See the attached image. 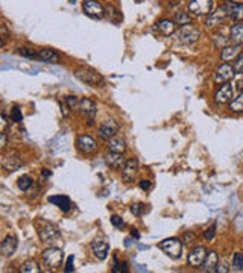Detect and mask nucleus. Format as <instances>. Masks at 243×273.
I'll return each mask as SVG.
<instances>
[{
	"instance_id": "nucleus-1",
	"label": "nucleus",
	"mask_w": 243,
	"mask_h": 273,
	"mask_svg": "<svg viewBox=\"0 0 243 273\" xmlns=\"http://www.w3.org/2000/svg\"><path fill=\"white\" fill-rule=\"evenodd\" d=\"M75 76H76L81 82H84V84H87V85H90V87H101V85L104 84L102 76H101L96 70L88 68V67H79V68H76V70H75Z\"/></svg>"
},
{
	"instance_id": "nucleus-2",
	"label": "nucleus",
	"mask_w": 243,
	"mask_h": 273,
	"mask_svg": "<svg viewBox=\"0 0 243 273\" xmlns=\"http://www.w3.org/2000/svg\"><path fill=\"white\" fill-rule=\"evenodd\" d=\"M41 258H43V263L51 267V269H60L61 264H62V260H64V252L58 249V247H49L46 249L43 254H41Z\"/></svg>"
},
{
	"instance_id": "nucleus-3",
	"label": "nucleus",
	"mask_w": 243,
	"mask_h": 273,
	"mask_svg": "<svg viewBox=\"0 0 243 273\" xmlns=\"http://www.w3.org/2000/svg\"><path fill=\"white\" fill-rule=\"evenodd\" d=\"M199 37H201L199 29H198V28H193V26H188V24L181 26V29L177 31V38H178V41L182 43V44H187V46L195 44V43L199 40Z\"/></svg>"
},
{
	"instance_id": "nucleus-4",
	"label": "nucleus",
	"mask_w": 243,
	"mask_h": 273,
	"mask_svg": "<svg viewBox=\"0 0 243 273\" xmlns=\"http://www.w3.org/2000/svg\"><path fill=\"white\" fill-rule=\"evenodd\" d=\"M158 246H160V249H161L167 257H171V258H174V260H177V258L181 257L182 243L178 238H166V240H163Z\"/></svg>"
},
{
	"instance_id": "nucleus-5",
	"label": "nucleus",
	"mask_w": 243,
	"mask_h": 273,
	"mask_svg": "<svg viewBox=\"0 0 243 273\" xmlns=\"http://www.w3.org/2000/svg\"><path fill=\"white\" fill-rule=\"evenodd\" d=\"M38 235L43 243H54L60 240V231L55 225L52 223H40L38 226Z\"/></svg>"
},
{
	"instance_id": "nucleus-6",
	"label": "nucleus",
	"mask_w": 243,
	"mask_h": 273,
	"mask_svg": "<svg viewBox=\"0 0 243 273\" xmlns=\"http://www.w3.org/2000/svg\"><path fill=\"white\" fill-rule=\"evenodd\" d=\"M82 9H84L85 15H88L91 18H104L105 12H107L105 8L98 0H84Z\"/></svg>"
},
{
	"instance_id": "nucleus-7",
	"label": "nucleus",
	"mask_w": 243,
	"mask_h": 273,
	"mask_svg": "<svg viewBox=\"0 0 243 273\" xmlns=\"http://www.w3.org/2000/svg\"><path fill=\"white\" fill-rule=\"evenodd\" d=\"M119 132V123L113 118L105 120L101 128H99V138L104 141H110L113 137H116V134Z\"/></svg>"
},
{
	"instance_id": "nucleus-8",
	"label": "nucleus",
	"mask_w": 243,
	"mask_h": 273,
	"mask_svg": "<svg viewBox=\"0 0 243 273\" xmlns=\"http://www.w3.org/2000/svg\"><path fill=\"white\" fill-rule=\"evenodd\" d=\"M213 0H190L188 11L193 15H208L211 12Z\"/></svg>"
},
{
	"instance_id": "nucleus-9",
	"label": "nucleus",
	"mask_w": 243,
	"mask_h": 273,
	"mask_svg": "<svg viewBox=\"0 0 243 273\" xmlns=\"http://www.w3.org/2000/svg\"><path fill=\"white\" fill-rule=\"evenodd\" d=\"M234 75H236V71H234V68H233V65H230L228 62H225V64H222L217 70H216V73H214V82L216 84H227V82H230L233 78H234Z\"/></svg>"
},
{
	"instance_id": "nucleus-10",
	"label": "nucleus",
	"mask_w": 243,
	"mask_h": 273,
	"mask_svg": "<svg viewBox=\"0 0 243 273\" xmlns=\"http://www.w3.org/2000/svg\"><path fill=\"white\" fill-rule=\"evenodd\" d=\"M76 146L85 155L96 154V151H98V144H96L94 138H91L90 135H79L76 140Z\"/></svg>"
},
{
	"instance_id": "nucleus-11",
	"label": "nucleus",
	"mask_w": 243,
	"mask_h": 273,
	"mask_svg": "<svg viewBox=\"0 0 243 273\" xmlns=\"http://www.w3.org/2000/svg\"><path fill=\"white\" fill-rule=\"evenodd\" d=\"M228 12L225 9V6H219L214 12H210L207 15V21H205V26L208 28H214V26H219L222 24L227 18H228Z\"/></svg>"
},
{
	"instance_id": "nucleus-12",
	"label": "nucleus",
	"mask_w": 243,
	"mask_h": 273,
	"mask_svg": "<svg viewBox=\"0 0 243 273\" xmlns=\"http://www.w3.org/2000/svg\"><path fill=\"white\" fill-rule=\"evenodd\" d=\"M78 109L88 118V126H93L94 115L98 112V105L93 101H90V99H81L79 101V108Z\"/></svg>"
},
{
	"instance_id": "nucleus-13",
	"label": "nucleus",
	"mask_w": 243,
	"mask_h": 273,
	"mask_svg": "<svg viewBox=\"0 0 243 273\" xmlns=\"http://www.w3.org/2000/svg\"><path fill=\"white\" fill-rule=\"evenodd\" d=\"M233 93H234V88L231 87L230 82L222 84V87L214 93V102L219 104V105L228 104L231 101V97H233Z\"/></svg>"
},
{
	"instance_id": "nucleus-14",
	"label": "nucleus",
	"mask_w": 243,
	"mask_h": 273,
	"mask_svg": "<svg viewBox=\"0 0 243 273\" xmlns=\"http://www.w3.org/2000/svg\"><path fill=\"white\" fill-rule=\"evenodd\" d=\"M205 257H207V249L202 247V246H199V247H195V249L190 252L187 261H188V264H190L191 267L198 269V267H201V266L204 264Z\"/></svg>"
},
{
	"instance_id": "nucleus-15",
	"label": "nucleus",
	"mask_w": 243,
	"mask_h": 273,
	"mask_svg": "<svg viewBox=\"0 0 243 273\" xmlns=\"http://www.w3.org/2000/svg\"><path fill=\"white\" fill-rule=\"evenodd\" d=\"M228 15L234 20V21H243V3H237L233 0H225L224 3Z\"/></svg>"
},
{
	"instance_id": "nucleus-16",
	"label": "nucleus",
	"mask_w": 243,
	"mask_h": 273,
	"mask_svg": "<svg viewBox=\"0 0 243 273\" xmlns=\"http://www.w3.org/2000/svg\"><path fill=\"white\" fill-rule=\"evenodd\" d=\"M137 171H138V161L135 158H129L126 160V163L121 168V176L126 182H131L137 176Z\"/></svg>"
},
{
	"instance_id": "nucleus-17",
	"label": "nucleus",
	"mask_w": 243,
	"mask_h": 273,
	"mask_svg": "<svg viewBox=\"0 0 243 273\" xmlns=\"http://www.w3.org/2000/svg\"><path fill=\"white\" fill-rule=\"evenodd\" d=\"M17 246H18V240H17V237H14V235H8V237L2 241L0 252H2L3 257H11V255L17 251Z\"/></svg>"
},
{
	"instance_id": "nucleus-18",
	"label": "nucleus",
	"mask_w": 243,
	"mask_h": 273,
	"mask_svg": "<svg viewBox=\"0 0 243 273\" xmlns=\"http://www.w3.org/2000/svg\"><path fill=\"white\" fill-rule=\"evenodd\" d=\"M105 163H107V165H110L111 168H114V170H121L125 163H126V160L123 158V154H117V152L110 151V152L105 154Z\"/></svg>"
},
{
	"instance_id": "nucleus-19",
	"label": "nucleus",
	"mask_w": 243,
	"mask_h": 273,
	"mask_svg": "<svg viewBox=\"0 0 243 273\" xmlns=\"http://www.w3.org/2000/svg\"><path fill=\"white\" fill-rule=\"evenodd\" d=\"M91 251H93V255L98 260H105L108 257V252H110V244L104 240H96L91 244Z\"/></svg>"
},
{
	"instance_id": "nucleus-20",
	"label": "nucleus",
	"mask_w": 243,
	"mask_h": 273,
	"mask_svg": "<svg viewBox=\"0 0 243 273\" xmlns=\"http://www.w3.org/2000/svg\"><path fill=\"white\" fill-rule=\"evenodd\" d=\"M240 54H242V46H239V44H231V46L222 47L221 58H222V61L228 62V61H234Z\"/></svg>"
},
{
	"instance_id": "nucleus-21",
	"label": "nucleus",
	"mask_w": 243,
	"mask_h": 273,
	"mask_svg": "<svg viewBox=\"0 0 243 273\" xmlns=\"http://www.w3.org/2000/svg\"><path fill=\"white\" fill-rule=\"evenodd\" d=\"M37 58L43 62H49V64H58L60 62V55L57 54L54 49H41L40 52H37Z\"/></svg>"
},
{
	"instance_id": "nucleus-22",
	"label": "nucleus",
	"mask_w": 243,
	"mask_h": 273,
	"mask_svg": "<svg viewBox=\"0 0 243 273\" xmlns=\"http://www.w3.org/2000/svg\"><path fill=\"white\" fill-rule=\"evenodd\" d=\"M217 264H219V255H217L214 251H211V252H208V254H207V257H205V261H204L202 267H204V270H205V272L211 273V272H216Z\"/></svg>"
},
{
	"instance_id": "nucleus-23",
	"label": "nucleus",
	"mask_w": 243,
	"mask_h": 273,
	"mask_svg": "<svg viewBox=\"0 0 243 273\" xmlns=\"http://www.w3.org/2000/svg\"><path fill=\"white\" fill-rule=\"evenodd\" d=\"M49 202H51V204H54V205H57L61 211H64V213H67V211L71 208V201H70L67 196H64V194L51 196V197H49Z\"/></svg>"
},
{
	"instance_id": "nucleus-24",
	"label": "nucleus",
	"mask_w": 243,
	"mask_h": 273,
	"mask_svg": "<svg viewBox=\"0 0 243 273\" xmlns=\"http://www.w3.org/2000/svg\"><path fill=\"white\" fill-rule=\"evenodd\" d=\"M2 165H3L6 170L14 171V170H17V168L21 165V161H20L18 155H15V154H12V152H11V154H8V155H5V157H3Z\"/></svg>"
},
{
	"instance_id": "nucleus-25",
	"label": "nucleus",
	"mask_w": 243,
	"mask_h": 273,
	"mask_svg": "<svg viewBox=\"0 0 243 273\" xmlns=\"http://www.w3.org/2000/svg\"><path fill=\"white\" fill-rule=\"evenodd\" d=\"M228 40H230L233 44H239V46H242L243 44V23L234 24V26L230 29V37H228Z\"/></svg>"
},
{
	"instance_id": "nucleus-26",
	"label": "nucleus",
	"mask_w": 243,
	"mask_h": 273,
	"mask_svg": "<svg viewBox=\"0 0 243 273\" xmlns=\"http://www.w3.org/2000/svg\"><path fill=\"white\" fill-rule=\"evenodd\" d=\"M157 29L163 34V35H172L177 31V23L172 20H160L157 23Z\"/></svg>"
},
{
	"instance_id": "nucleus-27",
	"label": "nucleus",
	"mask_w": 243,
	"mask_h": 273,
	"mask_svg": "<svg viewBox=\"0 0 243 273\" xmlns=\"http://www.w3.org/2000/svg\"><path fill=\"white\" fill-rule=\"evenodd\" d=\"M108 146H110V151L113 152H117V154H123L126 151V143L123 138L119 137H113L110 141H108Z\"/></svg>"
},
{
	"instance_id": "nucleus-28",
	"label": "nucleus",
	"mask_w": 243,
	"mask_h": 273,
	"mask_svg": "<svg viewBox=\"0 0 243 273\" xmlns=\"http://www.w3.org/2000/svg\"><path fill=\"white\" fill-rule=\"evenodd\" d=\"M20 272L21 273H40L41 272V269H40V266H38V263H37V261L29 260V261H26V263L20 267Z\"/></svg>"
},
{
	"instance_id": "nucleus-29",
	"label": "nucleus",
	"mask_w": 243,
	"mask_h": 273,
	"mask_svg": "<svg viewBox=\"0 0 243 273\" xmlns=\"http://www.w3.org/2000/svg\"><path fill=\"white\" fill-rule=\"evenodd\" d=\"M230 111L231 112H236V114H242L243 112V91L237 96L234 97L231 102H230Z\"/></svg>"
},
{
	"instance_id": "nucleus-30",
	"label": "nucleus",
	"mask_w": 243,
	"mask_h": 273,
	"mask_svg": "<svg viewBox=\"0 0 243 273\" xmlns=\"http://www.w3.org/2000/svg\"><path fill=\"white\" fill-rule=\"evenodd\" d=\"M175 23H177V24H181V26L190 24V23H191V15H190L188 12L180 11V12L175 14Z\"/></svg>"
},
{
	"instance_id": "nucleus-31",
	"label": "nucleus",
	"mask_w": 243,
	"mask_h": 273,
	"mask_svg": "<svg viewBox=\"0 0 243 273\" xmlns=\"http://www.w3.org/2000/svg\"><path fill=\"white\" fill-rule=\"evenodd\" d=\"M17 185L21 191H28L32 185H34V181L31 176H21L18 181H17Z\"/></svg>"
},
{
	"instance_id": "nucleus-32",
	"label": "nucleus",
	"mask_w": 243,
	"mask_h": 273,
	"mask_svg": "<svg viewBox=\"0 0 243 273\" xmlns=\"http://www.w3.org/2000/svg\"><path fill=\"white\" fill-rule=\"evenodd\" d=\"M233 269L236 272H242L243 270V255L239 252L234 254V257H233Z\"/></svg>"
},
{
	"instance_id": "nucleus-33",
	"label": "nucleus",
	"mask_w": 243,
	"mask_h": 273,
	"mask_svg": "<svg viewBox=\"0 0 243 273\" xmlns=\"http://www.w3.org/2000/svg\"><path fill=\"white\" fill-rule=\"evenodd\" d=\"M233 68H234V71H236L237 75H243V52L234 59Z\"/></svg>"
},
{
	"instance_id": "nucleus-34",
	"label": "nucleus",
	"mask_w": 243,
	"mask_h": 273,
	"mask_svg": "<svg viewBox=\"0 0 243 273\" xmlns=\"http://www.w3.org/2000/svg\"><path fill=\"white\" fill-rule=\"evenodd\" d=\"M65 104L70 109H78L79 108V99L76 96H67L65 97Z\"/></svg>"
},
{
	"instance_id": "nucleus-35",
	"label": "nucleus",
	"mask_w": 243,
	"mask_h": 273,
	"mask_svg": "<svg viewBox=\"0 0 243 273\" xmlns=\"http://www.w3.org/2000/svg\"><path fill=\"white\" fill-rule=\"evenodd\" d=\"M23 120V115H21V111L18 107H14L11 109V121H15V123H20Z\"/></svg>"
},
{
	"instance_id": "nucleus-36",
	"label": "nucleus",
	"mask_w": 243,
	"mask_h": 273,
	"mask_svg": "<svg viewBox=\"0 0 243 273\" xmlns=\"http://www.w3.org/2000/svg\"><path fill=\"white\" fill-rule=\"evenodd\" d=\"M113 272L119 273V272H128V264L126 263H119L117 258H114V266H113Z\"/></svg>"
},
{
	"instance_id": "nucleus-37",
	"label": "nucleus",
	"mask_w": 243,
	"mask_h": 273,
	"mask_svg": "<svg viewBox=\"0 0 243 273\" xmlns=\"http://www.w3.org/2000/svg\"><path fill=\"white\" fill-rule=\"evenodd\" d=\"M18 54L26 58H37V52L31 51L29 47H18Z\"/></svg>"
},
{
	"instance_id": "nucleus-38",
	"label": "nucleus",
	"mask_w": 243,
	"mask_h": 273,
	"mask_svg": "<svg viewBox=\"0 0 243 273\" xmlns=\"http://www.w3.org/2000/svg\"><path fill=\"white\" fill-rule=\"evenodd\" d=\"M143 210H144L143 204H134V205H131V213L135 214V216H140L143 213Z\"/></svg>"
},
{
	"instance_id": "nucleus-39",
	"label": "nucleus",
	"mask_w": 243,
	"mask_h": 273,
	"mask_svg": "<svg viewBox=\"0 0 243 273\" xmlns=\"http://www.w3.org/2000/svg\"><path fill=\"white\" fill-rule=\"evenodd\" d=\"M214 235H216V225H211V226L204 232V237H205L207 240H213Z\"/></svg>"
},
{
	"instance_id": "nucleus-40",
	"label": "nucleus",
	"mask_w": 243,
	"mask_h": 273,
	"mask_svg": "<svg viewBox=\"0 0 243 273\" xmlns=\"http://www.w3.org/2000/svg\"><path fill=\"white\" fill-rule=\"evenodd\" d=\"M105 11H108V15L114 17V21H119V20H120V14H119V11H117V9H114L113 6H107V9H105Z\"/></svg>"
},
{
	"instance_id": "nucleus-41",
	"label": "nucleus",
	"mask_w": 243,
	"mask_h": 273,
	"mask_svg": "<svg viewBox=\"0 0 243 273\" xmlns=\"http://www.w3.org/2000/svg\"><path fill=\"white\" fill-rule=\"evenodd\" d=\"M73 264H75V257H73V255H70V257H68V260H67V264H65V269H64V272H67V273L73 272V270H75Z\"/></svg>"
},
{
	"instance_id": "nucleus-42",
	"label": "nucleus",
	"mask_w": 243,
	"mask_h": 273,
	"mask_svg": "<svg viewBox=\"0 0 243 273\" xmlns=\"http://www.w3.org/2000/svg\"><path fill=\"white\" fill-rule=\"evenodd\" d=\"M111 223H113L116 228H119V229H121V228L125 226V221H123L119 216H113V217H111Z\"/></svg>"
},
{
	"instance_id": "nucleus-43",
	"label": "nucleus",
	"mask_w": 243,
	"mask_h": 273,
	"mask_svg": "<svg viewBox=\"0 0 243 273\" xmlns=\"http://www.w3.org/2000/svg\"><path fill=\"white\" fill-rule=\"evenodd\" d=\"M216 272L217 273H227V272H230V267H228L225 263H219V264H217V269H216Z\"/></svg>"
},
{
	"instance_id": "nucleus-44",
	"label": "nucleus",
	"mask_w": 243,
	"mask_h": 273,
	"mask_svg": "<svg viewBox=\"0 0 243 273\" xmlns=\"http://www.w3.org/2000/svg\"><path fill=\"white\" fill-rule=\"evenodd\" d=\"M6 38H8V31H6V26L2 24V44L6 43Z\"/></svg>"
},
{
	"instance_id": "nucleus-45",
	"label": "nucleus",
	"mask_w": 243,
	"mask_h": 273,
	"mask_svg": "<svg viewBox=\"0 0 243 273\" xmlns=\"http://www.w3.org/2000/svg\"><path fill=\"white\" fill-rule=\"evenodd\" d=\"M140 188L141 190H149L151 188V181H146V179L140 181Z\"/></svg>"
},
{
	"instance_id": "nucleus-46",
	"label": "nucleus",
	"mask_w": 243,
	"mask_h": 273,
	"mask_svg": "<svg viewBox=\"0 0 243 273\" xmlns=\"http://www.w3.org/2000/svg\"><path fill=\"white\" fill-rule=\"evenodd\" d=\"M2 146H6V134H2Z\"/></svg>"
},
{
	"instance_id": "nucleus-47",
	"label": "nucleus",
	"mask_w": 243,
	"mask_h": 273,
	"mask_svg": "<svg viewBox=\"0 0 243 273\" xmlns=\"http://www.w3.org/2000/svg\"><path fill=\"white\" fill-rule=\"evenodd\" d=\"M43 176H51V171H49V170H44V171H43Z\"/></svg>"
},
{
	"instance_id": "nucleus-48",
	"label": "nucleus",
	"mask_w": 243,
	"mask_h": 273,
	"mask_svg": "<svg viewBox=\"0 0 243 273\" xmlns=\"http://www.w3.org/2000/svg\"><path fill=\"white\" fill-rule=\"evenodd\" d=\"M132 237H135V238H138L140 235H138V232H134V231H132Z\"/></svg>"
}]
</instances>
